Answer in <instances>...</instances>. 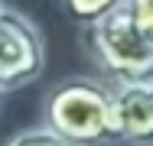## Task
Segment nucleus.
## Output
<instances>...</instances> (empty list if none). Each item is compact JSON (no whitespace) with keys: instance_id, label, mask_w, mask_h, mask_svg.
Instances as JSON below:
<instances>
[{"instance_id":"nucleus-3","label":"nucleus","mask_w":153,"mask_h":146,"mask_svg":"<svg viewBox=\"0 0 153 146\" xmlns=\"http://www.w3.org/2000/svg\"><path fill=\"white\" fill-rule=\"evenodd\" d=\"M46 68V42L30 16L0 3V91L33 85Z\"/></svg>"},{"instance_id":"nucleus-1","label":"nucleus","mask_w":153,"mask_h":146,"mask_svg":"<svg viewBox=\"0 0 153 146\" xmlns=\"http://www.w3.org/2000/svg\"><path fill=\"white\" fill-rule=\"evenodd\" d=\"M46 127L72 146L114 143V88L104 78H65L46 97Z\"/></svg>"},{"instance_id":"nucleus-6","label":"nucleus","mask_w":153,"mask_h":146,"mask_svg":"<svg viewBox=\"0 0 153 146\" xmlns=\"http://www.w3.org/2000/svg\"><path fill=\"white\" fill-rule=\"evenodd\" d=\"M7 146H72L65 136H59L52 127H33V130H23V133H16L13 140Z\"/></svg>"},{"instance_id":"nucleus-8","label":"nucleus","mask_w":153,"mask_h":146,"mask_svg":"<svg viewBox=\"0 0 153 146\" xmlns=\"http://www.w3.org/2000/svg\"><path fill=\"white\" fill-rule=\"evenodd\" d=\"M0 97H3V91H0Z\"/></svg>"},{"instance_id":"nucleus-7","label":"nucleus","mask_w":153,"mask_h":146,"mask_svg":"<svg viewBox=\"0 0 153 146\" xmlns=\"http://www.w3.org/2000/svg\"><path fill=\"white\" fill-rule=\"evenodd\" d=\"M130 10L134 26L140 29V36L147 39V46L153 49V0H124Z\"/></svg>"},{"instance_id":"nucleus-4","label":"nucleus","mask_w":153,"mask_h":146,"mask_svg":"<svg viewBox=\"0 0 153 146\" xmlns=\"http://www.w3.org/2000/svg\"><path fill=\"white\" fill-rule=\"evenodd\" d=\"M114 88V143L153 146V78Z\"/></svg>"},{"instance_id":"nucleus-2","label":"nucleus","mask_w":153,"mask_h":146,"mask_svg":"<svg viewBox=\"0 0 153 146\" xmlns=\"http://www.w3.org/2000/svg\"><path fill=\"white\" fill-rule=\"evenodd\" d=\"M85 46L91 52L94 65L101 68L104 81L111 85H130V81L153 78V49L140 36V29L134 26L127 3L111 10L108 16L94 20L91 26H85Z\"/></svg>"},{"instance_id":"nucleus-5","label":"nucleus","mask_w":153,"mask_h":146,"mask_svg":"<svg viewBox=\"0 0 153 146\" xmlns=\"http://www.w3.org/2000/svg\"><path fill=\"white\" fill-rule=\"evenodd\" d=\"M121 3H124V0H62L65 13H68L75 23H82V26H91L94 20L108 16V13L117 10Z\"/></svg>"}]
</instances>
